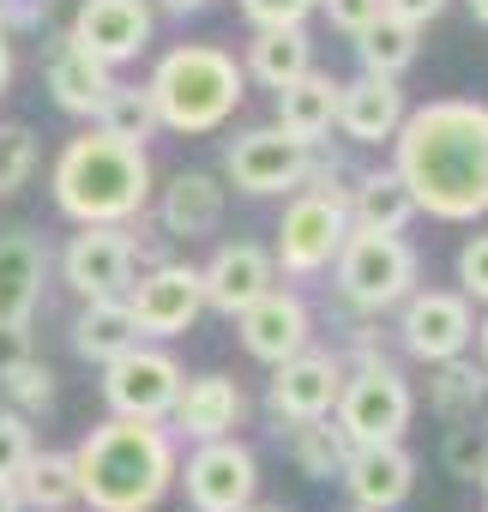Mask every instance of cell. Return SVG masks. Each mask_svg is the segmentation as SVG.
<instances>
[{
	"mask_svg": "<svg viewBox=\"0 0 488 512\" xmlns=\"http://www.w3.org/2000/svg\"><path fill=\"white\" fill-rule=\"evenodd\" d=\"M392 169L410 187L416 211L440 223L488 217V103L440 97L404 109L392 133Z\"/></svg>",
	"mask_w": 488,
	"mask_h": 512,
	"instance_id": "cell-1",
	"label": "cell"
},
{
	"mask_svg": "<svg viewBox=\"0 0 488 512\" xmlns=\"http://www.w3.org/2000/svg\"><path fill=\"white\" fill-rule=\"evenodd\" d=\"M175 470H181L175 440L163 434V422H139V416H109L73 452L79 500L91 512H151L169 494Z\"/></svg>",
	"mask_w": 488,
	"mask_h": 512,
	"instance_id": "cell-2",
	"label": "cell"
},
{
	"mask_svg": "<svg viewBox=\"0 0 488 512\" xmlns=\"http://www.w3.org/2000/svg\"><path fill=\"white\" fill-rule=\"evenodd\" d=\"M55 205L73 223H133L151 205L145 145H121L103 127L67 139L61 157H55Z\"/></svg>",
	"mask_w": 488,
	"mask_h": 512,
	"instance_id": "cell-3",
	"label": "cell"
},
{
	"mask_svg": "<svg viewBox=\"0 0 488 512\" xmlns=\"http://www.w3.org/2000/svg\"><path fill=\"white\" fill-rule=\"evenodd\" d=\"M145 91H151L157 127L199 139V133H217V127L241 109V97H248V73L235 67L229 49L181 43V49H169V55L157 61V73H151Z\"/></svg>",
	"mask_w": 488,
	"mask_h": 512,
	"instance_id": "cell-4",
	"label": "cell"
},
{
	"mask_svg": "<svg viewBox=\"0 0 488 512\" xmlns=\"http://www.w3.org/2000/svg\"><path fill=\"white\" fill-rule=\"evenodd\" d=\"M338 290L344 302H356L362 314H386L416 290V247L398 229H356L338 247Z\"/></svg>",
	"mask_w": 488,
	"mask_h": 512,
	"instance_id": "cell-5",
	"label": "cell"
},
{
	"mask_svg": "<svg viewBox=\"0 0 488 512\" xmlns=\"http://www.w3.org/2000/svg\"><path fill=\"white\" fill-rule=\"evenodd\" d=\"M332 416H338V428H344L350 446L404 440V428H410V416H416V392H410V380H404L392 362L368 356L356 374L344 368V386H338Z\"/></svg>",
	"mask_w": 488,
	"mask_h": 512,
	"instance_id": "cell-6",
	"label": "cell"
},
{
	"mask_svg": "<svg viewBox=\"0 0 488 512\" xmlns=\"http://www.w3.org/2000/svg\"><path fill=\"white\" fill-rule=\"evenodd\" d=\"M344 235H350L344 199L314 193V187H296V199L284 205V223H278V253H272V266H284L290 278H320V272H332Z\"/></svg>",
	"mask_w": 488,
	"mask_h": 512,
	"instance_id": "cell-7",
	"label": "cell"
},
{
	"mask_svg": "<svg viewBox=\"0 0 488 512\" xmlns=\"http://www.w3.org/2000/svg\"><path fill=\"white\" fill-rule=\"evenodd\" d=\"M181 362L169 350H145V344H127L121 356L103 362V404L109 416H139V422H163L175 410V392H181Z\"/></svg>",
	"mask_w": 488,
	"mask_h": 512,
	"instance_id": "cell-8",
	"label": "cell"
},
{
	"mask_svg": "<svg viewBox=\"0 0 488 512\" xmlns=\"http://www.w3.org/2000/svg\"><path fill=\"white\" fill-rule=\"evenodd\" d=\"M308 163H314V145L296 139V133H284L278 121H272V127H248V133L229 145V157H223L229 181H235L241 193H254V199L296 193V187L308 181Z\"/></svg>",
	"mask_w": 488,
	"mask_h": 512,
	"instance_id": "cell-9",
	"label": "cell"
},
{
	"mask_svg": "<svg viewBox=\"0 0 488 512\" xmlns=\"http://www.w3.org/2000/svg\"><path fill=\"white\" fill-rule=\"evenodd\" d=\"M175 476H181L193 512H241L260 494V458L241 446L235 434L199 440L193 458H187V470H175Z\"/></svg>",
	"mask_w": 488,
	"mask_h": 512,
	"instance_id": "cell-10",
	"label": "cell"
},
{
	"mask_svg": "<svg viewBox=\"0 0 488 512\" xmlns=\"http://www.w3.org/2000/svg\"><path fill=\"white\" fill-rule=\"evenodd\" d=\"M398 308H404L398 332H404V350L416 362H452L476 338V308L458 290H410Z\"/></svg>",
	"mask_w": 488,
	"mask_h": 512,
	"instance_id": "cell-11",
	"label": "cell"
},
{
	"mask_svg": "<svg viewBox=\"0 0 488 512\" xmlns=\"http://www.w3.org/2000/svg\"><path fill=\"white\" fill-rule=\"evenodd\" d=\"M61 278L85 302L127 296V284H133V235L121 223H79V235L61 253Z\"/></svg>",
	"mask_w": 488,
	"mask_h": 512,
	"instance_id": "cell-12",
	"label": "cell"
},
{
	"mask_svg": "<svg viewBox=\"0 0 488 512\" xmlns=\"http://www.w3.org/2000/svg\"><path fill=\"white\" fill-rule=\"evenodd\" d=\"M127 308L139 338H181L205 314V290L193 266H151L139 284H127Z\"/></svg>",
	"mask_w": 488,
	"mask_h": 512,
	"instance_id": "cell-13",
	"label": "cell"
},
{
	"mask_svg": "<svg viewBox=\"0 0 488 512\" xmlns=\"http://www.w3.org/2000/svg\"><path fill=\"white\" fill-rule=\"evenodd\" d=\"M67 43H79L103 67H121V61L145 55V43H151V0H79Z\"/></svg>",
	"mask_w": 488,
	"mask_h": 512,
	"instance_id": "cell-14",
	"label": "cell"
},
{
	"mask_svg": "<svg viewBox=\"0 0 488 512\" xmlns=\"http://www.w3.org/2000/svg\"><path fill=\"white\" fill-rule=\"evenodd\" d=\"M338 386H344V356H332V350H296V356H284L278 374H272V416H278V422L332 416Z\"/></svg>",
	"mask_w": 488,
	"mask_h": 512,
	"instance_id": "cell-15",
	"label": "cell"
},
{
	"mask_svg": "<svg viewBox=\"0 0 488 512\" xmlns=\"http://www.w3.org/2000/svg\"><path fill=\"white\" fill-rule=\"evenodd\" d=\"M235 320H241V350H248L254 362H266V368H278L284 356L308 350V338H314V314H308V302L296 290H266Z\"/></svg>",
	"mask_w": 488,
	"mask_h": 512,
	"instance_id": "cell-16",
	"label": "cell"
},
{
	"mask_svg": "<svg viewBox=\"0 0 488 512\" xmlns=\"http://www.w3.org/2000/svg\"><path fill=\"white\" fill-rule=\"evenodd\" d=\"M272 278H278V266H272L266 247H254V241H229V247L211 253V266L199 272V290H205V308H217V314L235 320L241 308H254V302L272 290Z\"/></svg>",
	"mask_w": 488,
	"mask_h": 512,
	"instance_id": "cell-17",
	"label": "cell"
},
{
	"mask_svg": "<svg viewBox=\"0 0 488 512\" xmlns=\"http://www.w3.org/2000/svg\"><path fill=\"white\" fill-rule=\"evenodd\" d=\"M338 476H344V488H350L356 506L392 512L416 488V458L404 452V440H374V446H350V458H344Z\"/></svg>",
	"mask_w": 488,
	"mask_h": 512,
	"instance_id": "cell-18",
	"label": "cell"
},
{
	"mask_svg": "<svg viewBox=\"0 0 488 512\" xmlns=\"http://www.w3.org/2000/svg\"><path fill=\"white\" fill-rule=\"evenodd\" d=\"M398 121H404V91H398V79L362 73V79L338 85V121H332V127H338L350 145H386V139L398 133Z\"/></svg>",
	"mask_w": 488,
	"mask_h": 512,
	"instance_id": "cell-19",
	"label": "cell"
},
{
	"mask_svg": "<svg viewBox=\"0 0 488 512\" xmlns=\"http://www.w3.org/2000/svg\"><path fill=\"white\" fill-rule=\"evenodd\" d=\"M169 416H175V428L187 440H217V434H235L241 428L248 398H241V386L229 374H193V380H181Z\"/></svg>",
	"mask_w": 488,
	"mask_h": 512,
	"instance_id": "cell-20",
	"label": "cell"
},
{
	"mask_svg": "<svg viewBox=\"0 0 488 512\" xmlns=\"http://www.w3.org/2000/svg\"><path fill=\"white\" fill-rule=\"evenodd\" d=\"M43 272H49V247L31 229L0 235V320H31L43 296Z\"/></svg>",
	"mask_w": 488,
	"mask_h": 512,
	"instance_id": "cell-21",
	"label": "cell"
},
{
	"mask_svg": "<svg viewBox=\"0 0 488 512\" xmlns=\"http://www.w3.org/2000/svg\"><path fill=\"white\" fill-rule=\"evenodd\" d=\"M157 217H163V229L181 235V241L211 235V229L223 223V187H217V175H205V169H181V175L163 187Z\"/></svg>",
	"mask_w": 488,
	"mask_h": 512,
	"instance_id": "cell-22",
	"label": "cell"
},
{
	"mask_svg": "<svg viewBox=\"0 0 488 512\" xmlns=\"http://www.w3.org/2000/svg\"><path fill=\"white\" fill-rule=\"evenodd\" d=\"M49 91H55V103L67 115H97L109 103V91H115V67L91 61L79 43H61L49 55Z\"/></svg>",
	"mask_w": 488,
	"mask_h": 512,
	"instance_id": "cell-23",
	"label": "cell"
},
{
	"mask_svg": "<svg viewBox=\"0 0 488 512\" xmlns=\"http://www.w3.org/2000/svg\"><path fill=\"white\" fill-rule=\"evenodd\" d=\"M314 67V43H308V25H260L254 31V49H248V79H260L266 91H284L290 79H302Z\"/></svg>",
	"mask_w": 488,
	"mask_h": 512,
	"instance_id": "cell-24",
	"label": "cell"
},
{
	"mask_svg": "<svg viewBox=\"0 0 488 512\" xmlns=\"http://www.w3.org/2000/svg\"><path fill=\"white\" fill-rule=\"evenodd\" d=\"M332 121H338V79H332V73H314V67H308L302 79H290V85L278 91V127H284V133L320 145V139L332 133Z\"/></svg>",
	"mask_w": 488,
	"mask_h": 512,
	"instance_id": "cell-25",
	"label": "cell"
},
{
	"mask_svg": "<svg viewBox=\"0 0 488 512\" xmlns=\"http://www.w3.org/2000/svg\"><path fill=\"white\" fill-rule=\"evenodd\" d=\"M344 211H350L356 229H398V235H404V223L416 217V199H410V187L398 181V169H368V175H356Z\"/></svg>",
	"mask_w": 488,
	"mask_h": 512,
	"instance_id": "cell-26",
	"label": "cell"
},
{
	"mask_svg": "<svg viewBox=\"0 0 488 512\" xmlns=\"http://www.w3.org/2000/svg\"><path fill=\"white\" fill-rule=\"evenodd\" d=\"M127 344H139V326H133L127 296H97V302L79 308V320H73V350H79L85 362H109V356H121Z\"/></svg>",
	"mask_w": 488,
	"mask_h": 512,
	"instance_id": "cell-27",
	"label": "cell"
},
{
	"mask_svg": "<svg viewBox=\"0 0 488 512\" xmlns=\"http://www.w3.org/2000/svg\"><path fill=\"white\" fill-rule=\"evenodd\" d=\"M13 488H19V506L31 512H67L79 500V476H73V452H37L13 470Z\"/></svg>",
	"mask_w": 488,
	"mask_h": 512,
	"instance_id": "cell-28",
	"label": "cell"
},
{
	"mask_svg": "<svg viewBox=\"0 0 488 512\" xmlns=\"http://www.w3.org/2000/svg\"><path fill=\"white\" fill-rule=\"evenodd\" d=\"M416 25H404V19H392V13H380L368 31H356V55H362V73H374V79H398L410 61H416Z\"/></svg>",
	"mask_w": 488,
	"mask_h": 512,
	"instance_id": "cell-29",
	"label": "cell"
},
{
	"mask_svg": "<svg viewBox=\"0 0 488 512\" xmlns=\"http://www.w3.org/2000/svg\"><path fill=\"white\" fill-rule=\"evenodd\" d=\"M290 428H296V434H290V452H296L302 476L326 482V476H338V470H344V458H350V440H344V428H338L332 416H314V422H290Z\"/></svg>",
	"mask_w": 488,
	"mask_h": 512,
	"instance_id": "cell-30",
	"label": "cell"
},
{
	"mask_svg": "<svg viewBox=\"0 0 488 512\" xmlns=\"http://www.w3.org/2000/svg\"><path fill=\"white\" fill-rule=\"evenodd\" d=\"M97 127L121 145H145L157 133V109H151V91L145 85H115L109 103L97 109Z\"/></svg>",
	"mask_w": 488,
	"mask_h": 512,
	"instance_id": "cell-31",
	"label": "cell"
},
{
	"mask_svg": "<svg viewBox=\"0 0 488 512\" xmlns=\"http://www.w3.org/2000/svg\"><path fill=\"white\" fill-rule=\"evenodd\" d=\"M434 368H440V386H434V404H440V416H452V422H476V404H482V386H488V374L464 368L458 356H452V362H434Z\"/></svg>",
	"mask_w": 488,
	"mask_h": 512,
	"instance_id": "cell-32",
	"label": "cell"
},
{
	"mask_svg": "<svg viewBox=\"0 0 488 512\" xmlns=\"http://www.w3.org/2000/svg\"><path fill=\"white\" fill-rule=\"evenodd\" d=\"M37 169V133L19 121H0V193H19Z\"/></svg>",
	"mask_w": 488,
	"mask_h": 512,
	"instance_id": "cell-33",
	"label": "cell"
},
{
	"mask_svg": "<svg viewBox=\"0 0 488 512\" xmlns=\"http://www.w3.org/2000/svg\"><path fill=\"white\" fill-rule=\"evenodd\" d=\"M0 386H7V398H13L19 416H37V410L55 404V374H49L43 362H31V356H25L13 374H0Z\"/></svg>",
	"mask_w": 488,
	"mask_h": 512,
	"instance_id": "cell-34",
	"label": "cell"
},
{
	"mask_svg": "<svg viewBox=\"0 0 488 512\" xmlns=\"http://www.w3.org/2000/svg\"><path fill=\"white\" fill-rule=\"evenodd\" d=\"M458 296L464 302H482L488 308V235H470L464 241V253H458Z\"/></svg>",
	"mask_w": 488,
	"mask_h": 512,
	"instance_id": "cell-35",
	"label": "cell"
},
{
	"mask_svg": "<svg viewBox=\"0 0 488 512\" xmlns=\"http://www.w3.org/2000/svg\"><path fill=\"white\" fill-rule=\"evenodd\" d=\"M314 7H320L344 37H356V31H368V25L386 13V0H314Z\"/></svg>",
	"mask_w": 488,
	"mask_h": 512,
	"instance_id": "cell-36",
	"label": "cell"
},
{
	"mask_svg": "<svg viewBox=\"0 0 488 512\" xmlns=\"http://www.w3.org/2000/svg\"><path fill=\"white\" fill-rule=\"evenodd\" d=\"M31 458V422L19 410H0V476H13Z\"/></svg>",
	"mask_w": 488,
	"mask_h": 512,
	"instance_id": "cell-37",
	"label": "cell"
},
{
	"mask_svg": "<svg viewBox=\"0 0 488 512\" xmlns=\"http://www.w3.org/2000/svg\"><path fill=\"white\" fill-rule=\"evenodd\" d=\"M241 13H248V25H302L314 13V0H241Z\"/></svg>",
	"mask_w": 488,
	"mask_h": 512,
	"instance_id": "cell-38",
	"label": "cell"
},
{
	"mask_svg": "<svg viewBox=\"0 0 488 512\" xmlns=\"http://www.w3.org/2000/svg\"><path fill=\"white\" fill-rule=\"evenodd\" d=\"M446 464H452L458 476H476V470H482V434H476V422H452Z\"/></svg>",
	"mask_w": 488,
	"mask_h": 512,
	"instance_id": "cell-39",
	"label": "cell"
},
{
	"mask_svg": "<svg viewBox=\"0 0 488 512\" xmlns=\"http://www.w3.org/2000/svg\"><path fill=\"white\" fill-rule=\"evenodd\" d=\"M31 356V320H0V374H13Z\"/></svg>",
	"mask_w": 488,
	"mask_h": 512,
	"instance_id": "cell-40",
	"label": "cell"
},
{
	"mask_svg": "<svg viewBox=\"0 0 488 512\" xmlns=\"http://www.w3.org/2000/svg\"><path fill=\"white\" fill-rule=\"evenodd\" d=\"M386 13H392V19H404V25H416V31H422V25H434V19H440V13H446V0H386Z\"/></svg>",
	"mask_w": 488,
	"mask_h": 512,
	"instance_id": "cell-41",
	"label": "cell"
},
{
	"mask_svg": "<svg viewBox=\"0 0 488 512\" xmlns=\"http://www.w3.org/2000/svg\"><path fill=\"white\" fill-rule=\"evenodd\" d=\"M13 85V43H7V25H0V97Z\"/></svg>",
	"mask_w": 488,
	"mask_h": 512,
	"instance_id": "cell-42",
	"label": "cell"
},
{
	"mask_svg": "<svg viewBox=\"0 0 488 512\" xmlns=\"http://www.w3.org/2000/svg\"><path fill=\"white\" fill-rule=\"evenodd\" d=\"M0 512H25V506H19V488H13V476H0Z\"/></svg>",
	"mask_w": 488,
	"mask_h": 512,
	"instance_id": "cell-43",
	"label": "cell"
},
{
	"mask_svg": "<svg viewBox=\"0 0 488 512\" xmlns=\"http://www.w3.org/2000/svg\"><path fill=\"white\" fill-rule=\"evenodd\" d=\"M163 7H169V13H199L205 0H163Z\"/></svg>",
	"mask_w": 488,
	"mask_h": 512,
	"instance_id": "cell-44",
	"label": "cell"
},
{
	"mask_svg": "<svg viewBox=\"0 0 488 512\" xmlns=\"http://www.w3.org/2000/svg\"><path fill=\"white\" fill-rule=\"evenodd\" d=\"M470 19H476V25H488V0H470Z\"/></svg>",
	"mask_w": 488,
	"mask_h": 512,
	"instance_id": "cell-45",
	"label": "cell"
},
{
	"mask_svg": "<svg viewBox=\"0 0 488 512\" xmlns=\"http://www.w3.org/2000/svg\"><path fill=\"white\" fill-rule=\"evenodd\" d=\"M470 344H482V362H488V320L476 326V338H470Z\"/></svg>",
	"mask_w": 488,
	"mask_h": 512,
	"instance_id": "cell-46",
	"label": "cell"
},
{
	"mask_svg": "<svg viewBox=\"0 0 488 512\" xmlns=\"http://www.w3.org/2000/svg\"><path fill=\"white\" fill-rule=\"evenodd\" d=\"M241 512H290V506H260V500H248V506H241Z\"/></svg>",
	"mask_w": 488,
	"mask_h": 512,
	"instance_id": "cell-47",
	"label": "cell"
},
{
	"mask_svg": "<svg viewBox=\"0 0 488 512\" xmlns=\"http://www.w3.org/2000/svg\"><path fill=\"white\" fill-rule=\"evenodd\" d=\"M476 482H482V494H488V458H482V470H476Z\"/></svg>",
	"mask_w": 488,
	"mask_h": 512,
	"instance_id": "cell-48",
	"label": "cell"
},
{
	"mask_svg": "<svg viewBox=\"0 0 488 512\" xmlns=\"http://www.w3.org/2000/svg\"><path fill=\"white\" fill-rule=\"evenodd\" d=\"M350 512H374V506H356V500H350Z\"/></svg>",
	"mask_w": 488,
	"mask_h": 512,
	"instance_id": "cell-49",
	"label": "cell"
}]
</instances>
